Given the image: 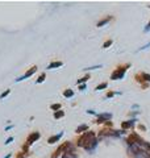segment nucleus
Returning a JSON list of instances; mask_svg holds the SVG:
<instances>
[{"instance_id": "6ab92c4d", "label": "nucleus", "mask_w": 150, "mask_h": 158, "mask_svg": "<svg viewBox=\"0 0 150 158\" xmlns=\"http://www.w3.org/2000/svg\"><path fill=\"white\" fill-rule=\"evenodd\" d=\"M149 30H150V23L148 24V27H146V28H145V32H149Z\"/></svg>"}, {"instance_id": "4468645a", "label": "nucleus", "mask_w": 150, "mask_h": 158, "mask_svg": "<svg viewBox=\"0 0 150 158\" xmlns=\"http://www.w3.org/2000/svg\"><path fill=\"white\" fill-rule=\"evenodd\" d=\"M105 87H107V84L104 83V84H101V86H97V88H96V90H101V88H105Z\"/></svg>"}, {"instance_id": "412c9836", "label": "nucleus", "mask_w": 150, "mask_h": 158, "mask_svg": "<svg viewBox=\"0 0 150 158\" xmlns=\"http://www.w3.org/2000/svg\"><path fill=\"white\" fill-rule=\"evenodd\" d=\"M11 157V154H8V156H7V157H4V158H9Z\"/></svg>"}, {"instance_id": "f8f14e48", "label": "nucleus", "mask_w": 150, "mask_h": 158, "mask_svg": "<svg viewBox=\"0 0 150 158\" xmlns=\"http://www.w3.org/2000/svg\"><path fill=\"white\" fill-rule=\"evenodd\" d=\"M72 95H74V94H72V91H66V92H65V96H66V98H69V96H72Z\"/></svg>"}, {"instance_id": "423d86ee", "label": "nucleus", "mask_w": 150, "mask_h": 158, "mask_svg": "<svg viewBox=\"0 0 150 158\" xmlns=\"http://www.w3.org/2000/svg\"><path fill=\"white\" fill-rule=\"evenodd\" d=\"M134 121L136 120H129L128 123H123V128H129L132 125H134Z\"/></svg>"}, {"instance_id": "0eeeda50", "label": "nucleus", "mask_w": 150, "mask_h": 158, "mask_svg": "<svg viewBox=\"0 0 150 158\" xmlns=\"http://www.w3.org/2000/svg\"><path fill=\"white\" fill-rule=\"evenodd\" d=\"M63 158H76V154L70 153V152H66L65 156H63Z\"/></svg>"}, {"instance_id": "f257e3e1", "label": "nucleus", "mask_w": 150, "mask_h": 158, "mask_svg": "<svg viewBox=\"0 0 150 158\" xmlns=\"http://www.w3.org/2000/svg\"><path fill=\"white\" fill-rule=\"evenodd\" d=\"M96 144H97V141L95 140V136H94V133H91V132H87V133L83 134L79 140V146L85 148L86 150H88V152L95 149Z\"/></svg>"}, {"instance_id": "9b49d317", "label": "nucleus", "mask_w": 150, "mask_h": 158, "mask_svg": "<svg viewBox=\"0 0 150 158\" xmlns=\"http://www.w3.org/2000/svg\"><path fill=\"white\" fill-rule=\"evenodd\" d=\"M8 94H9V90H7V91H5V92H3V94H2V95H0V99H3V98H5V96H7V95H8Z\"/></svg>"}, {"instance_id": "f03ea898", "label": "nucleus", "mask_w": 150, "mask_h": 158, "mask_svg": "<svg viewBox=\"0 0 150 158\" xmlns=\"http://www.w3.org/2000/svg\"><path fill=\"white\" fill-rule=\"evenodd\" d=\"M37 138H40V133H38V132H36V133H33L32 136H29V138H28V144H32L33 141H36Z\"/></svg>"}, {"instance_id": "ddd939ff", "label": "nucleus", "mask_w": 150, "mask_h": 158, "mask_svg": "<svg viewBox=\"0 0 150 158\" xmlns=\"http://www.w3.org/2000/svg\"><path fill=\"white\" fill-rule=\"evenodd\" d=\"M62 116H63V112H57L56 113V117L58 118V117H62Z\"/></svg>"}, {"instance_id": "6e6552de", "label": "nucleus", "mask_w": 150, "mask_h": 158, "mask_svg": "<svg viewBox=\"0 0 150 158\" xmlns=\"http://www.w3.org/2000/svg\"><path fill=\"white\" fill-rule=\"evenodd\" d=\"M59 66H62L61 62H53L52 65H49V67H47V69H53V67H59Z\"/></svg>"}, {"instance_id": "1a4fd4ad", "label": "nucleus", "mask_w": 150, "mask_h": 158, "mask_svg": "<svg viewBox=\"0 0 150 158\" xmlns=\"http://www.w3.org/2000/svg\"><path fill=\"white\" fill-rule=\"evenodd\" d=\"M109 20H111V19H107V20H104V21H100V23H99L97 25H99V27H103V25H104V24H107Z\"/></svg>"}, {"instance_id": "39448f33", "label": "nucleus", "mask_w": 150, "mask_h": 158, "mask_svg": "<svg viewBox=\"0 0 150 158\" xmlns=\"http://www.w3.org/2000/svg\"><path fill=\"white\" fill-rule=\"evenodd\" d=\"M62 137V133H59V134H57V136H54V137H52V138H49V144H54L56 141H58Z\"/></svg>"}, {"instance_id": "aec40b11", "label": "nucleus", "mask_w": 150, "mask_h": 158, "mask_svg": "<svg viewBox=\"0 0 150 158\" xmlns=\"http://www.w3.org/2000/svg\"><path fill=\"white\" fill-rule=\"evenodd\" d=\"M12 140H13V137H9L8 140H7V141H5V144H9L11 141H12Z\"/></svg>"}, {"instance_id": "7ed1b4c3", "label": "nucleus", "mask_w": 150, "mask_h": 158, "mask_svg": "<svg viewBox=\"0 0 150 158\" xmlns=\"http://www.w3.org/2000/svg\"><path fill=\"white\" fill-rule=\"evenodd\" d=\"M124 77V70H119L115 74H112V79H120Z\"/></svg>"}, {"instance_id": "20e7f679", "label": "nucleus", "mask_w": 150, "mask_h": 158, "mask_svg": "<svg viewBox=\"0 0 150 158\" xmlns=\"http://www.w3.org/2000/svg\"><path fill=\"white\" fill-rule=\"evenodd\" d=\"M112 117L111 113H104V115H100V117H99V123H101V121L104 120H109V118Z\"/></svg>"}, {"instance_id": "f3484780", "label": "nucleus", "mask_w": 150, "mask_h": 158, "mask_svg": "<svg viewBox=\"0 0 150 158\" xmlns=\"http://www.w3.org/2000/svg\"><path fill=\"white\" fill-rule=\"evenodd\" d=\"M144 78H146V81H149V82H150V75H148V74H144Z\"/></svg>"}, {"instance_id": "a211bd4d", "label": "nucleus", "mask_w": 150, "mask_h": 158, "mask_svg": "<svg viewBox=\"0 0 150 158\" xmlns=\"http://www.w3.org/2000/svg\"><path fill=\"white\" fill-rule=\"evenodd\" d=\"M43 78H45V75H41V78H40L38 81H37V83H38V82H40V83H41V82L43 81Z\"/></svg>"}, {"instance_id": "dca6fc26", "label": "nucleus", "mask_w": 150, "mask_h": 158, "mask_svg": "<svg viewBox=\"0 0 150 158\" xmlns=\"http://www.w3.org/2000/svg\"><path fill=\"white\" fill-rule=\"evenodd\" d=\"M111 44H112V41H107V42H105V44H104V48H107V46H109Z\"/></svg>"}, {"instance_id": "2eb2a0df", "label": "nucleus", "mask_w": 150, "mask_h": 158, "mask_svg": "<svg viewBox=\"0 0 150 158\" xmlns=\"http://www.w3.org/2000/svg\"><path fill=\"white\" fill-rule=\"evenodd\" d=\"M59 107H61L59 104H54V106H52V108H53V109H58V108H59Z\"/></svg>"}, {"instance_id": "9d476101", "label": "nucleus", "mask_w": 150, "mask_h": 158, "mask_svg": "<svg viewBox=\"0 0 150 158\" xmlns=\"http://www.w3.org/2000/svg\"><path fill=\"white\" fill-rule=\"evenodd\" d=\"M86 129H87V125H82V127H79L78 129H76V131H78L79 133H80V131H86Z\"/></svg>"}]
</instances>
